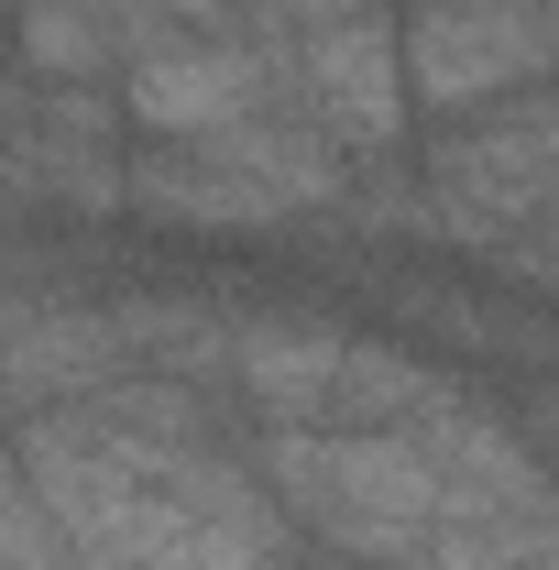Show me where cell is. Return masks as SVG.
<instances>
[{"label":"cell","mask_w":559,"mask_h":570,"mask_svg":"<svg viewBox=\"0 0 559 570\" xmlns=\"http://www.w3.org/2000/svg\"><path fill=\"white\" fill-rule=\"evenodd\" d=\"M11 461L45 504L67 570H285V515L253 461L209 439V406L165 373L11 428Z\"/></svg>","instance_id":"7a4b0ae2"},{"label":"cell","mask_w":559,"mask_h":570,"mask_svg":"<svg viewBox=\"0 0 559 570\" xmlns=\"http://www.w3.org/2000/svg\"><path fill=\"white\" fill-rule=\"evenodd\" d=\"M121 132L133 142H209L253 110H285V45H242V33H154L133 67L110 77Z\"/></svg>","instance_id":"8992f818"},{"label":"cell","mask_w":559,"mask_h":570,"mask_svg":"<svg viewBox=\"0 0 559 570\" xmlns=\"http://www.w3.org/2000/svg\"><path fill=\"white\" fill-rule=\"evenodd\" d=\"M133 373L110 296H0V428L88 406Z\"/></svg>","instance_id":"ba28073f"},{"label":"cell","mask_w":559,"mask_h":570,"mask_svg":"<svg viewBox=\"0 0 559 570\" xmlns=\"http://www.w3.org/2000/svg\"><path fill=\"white\" fill-rule=\"evenodd\" d=\"M461 395H483L472 373H450V362L406 352V341H362L351 330L341 362H330V395H318V428H418L439 406H461Z\"/></svg>","instance_id":"30bf717a"},{"label":"cell","mask_w":559,"mask_h":570,"mask_svg":"<svg viewBox=\"0 0 559 570\" xmlns=\"http://www.w3.org/2000/svg\"><path fill=\"white\" fill-rule=\"evenodd\" d=\"M154 33H165V22L133 11V0H11L0 56L22 77H45V88H110Z\"/></svg>","instance_id":"9c48e42d"},{"label":"cell","mask_w":559,"mask_h":570,"mask_svg":"<svg viewBox=\"0 0 559 570\" xmlns=\"http://www.w3.org/2000/svg\"><path fill=\"white\" fill-rule=\"evenodd\" d=\"M121 99L110 88H0V198L33 219H121Z\"/></svg>","instance_id":"277c9868"},{"label":"cell","mask_w":559,"mask_h":570,"mask_svg":"<svg viewBox=\"0 0 559 570\" xmlns=\"http://www.w3.org/2000/svg\"><path fill=\"white\" fill-rule=\"evenodd\" d=\"M285 110L318 142H341L351 165H384L418 142V110H406V67H395V22H341V33H307L285 45Z\"/></svg>","instance_id":"52a82bcc"},{"label":"cell","mask_w":559,"mask_h":570,"mask_svg":"<svg viewBox=\"0 0 559 570\" xmlns=\"http://www.w3.org/2000/svg\"><path fill=\"white\" fill-rule=\"evenodd\" d=\"M264 504L373 570H549L538 428L483 395L418 428H264Z\"/></svg>","instance_id":"6da1fadb"},{"label":"cell","mask_w":559,"mask_h":570,"mask_svg":"<svg viewBox=\"0 0 559 570\" xmlns=\"http://www.w3.org/2000/svg\"><path fill=\"white\" fill-rule=\"evenodd\" d=\"M418 198H428V242H450V253H472L493 275H516V296H538V275H549V198H559L549 88H504L483 110L428 121Z\"/></svg>","instance_id":"3957f363"},{"label":"cell","mask_w":559,"mask_h":570,"mask_svg":"<svg viewBox=\"0 0 559 570\" xmlns=\"http://www.w3.org/2000/svg\"><path fill=\"white\" fill-rule=\"evenodd\" d=\"M406 110H483L504 88H549V0H406L395 22Z\"/></svg>","instance_id":"5b68a950"}]
</instances>
